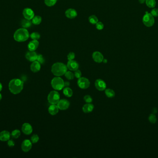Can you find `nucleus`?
Masks as SVG:
<instances>
[{"label":"nucleus","mask_w":158,"mask_h":158,"mask_svg":"<svg viewBox=\"0 0 158 158\" xmlns=\"http://www.w3.org/2000/svg\"><path fill=\"white\" fill-rule=\"evenodd\" d=\"M143 22L144 25L147 27H151L155 22L154 17L151 13H146L143 17Z\"/></svg>","instance_id":"6"},{"label":"nucleus","mask_w":158,"mask_h":158,"mask_svg":"<svg viewBox=\"0 0 158 158\" xmlns=\"http://www.w3.org/2000/svg\"><path fill=\"white\" fill-rule=\"evenodd\" d=\"M39 42L37 40L30 41L28 45V48L30 51H34L39 47Z\"/></svg>","instance_id":"18"},{"label":"nucleus","mask_w":158,"mask_h":158,"mask_svg":"<svg viewBox=\"0 0 158 158\" xmlns=\"http://www.w3.org/2000/svg\"><path fill=\"white\" fill-rule=\"evenodd\" d=\"M21 130L25 135H29L33 132V127L30 124L28 123H24L22 126Z\"/></svg>","instance_id":"12"},{"label":"nucleus","mask_w":158,"mask_h":158,"mask_svg":"<svg viewBox=\"0 0 158 158\" xmlns=\"http://www.w3.org/2000/svg\"><path fill=\"white\" fill-rule=\"evenodd\" d=\"M38 54L34 51H30L25 54V58L31 62H34L37 60Z\"/></svg>","instance_id":"15"},{"label":"nucleus","mask_w":158,"mask_h":158,"mask_svg":"<svg viewBox=\"0 0 158 158\" xmlns=\"http://www.w3.org/2000/svg\"><path fill=\"white\" fill-rule=\"evenodd\" d=\"M23 14L24 18L27 20H31L34 17V13L30 8H25L23 11Z\"/></svg>","instance_id":"9"},{"label":"nucleus","mask_w":158,"mask_h":158,"mask_svg":"<svg viewBox=\"0 0 158 158\" xmlns=\"http://www.w3.org/2000/svg\"><path fill=\"white\" fill-rule=\"evenodd\" d=\"M60 94L56 90L51 91L49 94L48 101L51 104H56L60 100Z\"/></svg>","instance_id":"5"},{"label":"nucleus","mask_w":158,"mask_h":158,"mask_svg":"<svg viewBox=\"0 0 158 158\" xmlns=\"http://www.w3.org/2000/svg\"><path fill=\"white\" fill-rule=\"evenodd\" d=\"M103 62L104 63H107V60L106 59H104L103 60Z\"/></svg>","instance_id":"45"},{"label":"nucleus","mask_w":158,"mask_h":158,"mask_svg":"<svg viewBox=\"0 0 158 158\" xmlns=\"http://www.w3.org/2000/svg\"><path fill=\"white\" fill-rule=\"evenodd\" d=\"M151 14L154 17H158V8H153L151 12Z\"/></svg>","instance_id":"37"},{"label":"nucleus","mask_w":158,"mask_h":158,"mask_svg":"<svg viewBox=\"0 0 158 158\" xmlns=\"http://www.w3.org/2000/svg\"><path fill=\"white\" fill-rule=\"evenodd\" d=\"M11 137V134L9 132L6 130L2 131L0 133V141H8Z\"/></svg>","instance_id":"17"},{"label":"nucleus","mask_w":158,"mask_h":158,"mask_svg":"<svg viewBox=\"0 0 158 158\" xmlns=\"http://www.w3.org/2000/svg\"><path fill=\"white\" fill-rule=\"evenodd\" d=\"M2 90V85L1 83H0V91H1Z\"/></svg>","instance_id":"44"},{"label":"nucleus","mask_w":158,"mask_h":158,"mask_svg":"<svg viewBox=\"0 0 158 158\" xmlns=\"http://www.w3.org/2000/svg\"><path fill=\"white\" fill-rule=\"evenodd\" d=\"M67 67L70 70L75 71L79 68V64L76 61L71 60L67 62Z\"/></svg>","instance_id":"13"},{"label":"nucleus","mask_w":158,"mask_h":158,"mask_svg":"<svg viewBox=\"0 0 158 158\" xmlns=\"http://www.w3.org/2000/svg\"><path fill=\"white\" fill-rule=\"evenodd\" d=\"M32 22L30 21V20H27V19H23L22 20L21 22V25L22 27L24 28H28L31 27V26Z\"/></svg>","instance_id":"23"},{"label":"nucleus","mask_w":158,"mask_h":158,"mask_svg":"<svg viewBox=\"0 0 158 158\" xmlns=\"http://www.w3.org/2000/svg\"><path fill=\"white\" fill-rule=\"evenodd\" d=\"M39 136L37 135H33L31 137V141L32 143H36L39 141Z\"/></svg>","instance_id":"33"},{"label":"nucleus","mask_w":158,"mask_h":158,"mask_svg":"<svg viewBox=\"0 0 158 158\" xmlns=\"http://www.w3.org/2000/svg\"><path fill=\"white\" fill-rule=\"evenodd\" d=\"M94 105L91 103H87L83 106L82 110L85 113H89L93 111L94 109Z\"/></svg>","instance_id":"21"},{"label":"nucleus","mask_w":158,"mask_h":158,"mask_svg":"<svg viewBox=\"0 0 158 158\" xmlns=\"http://www.w3.org/2000/svg\"><path fill=\"white\" fill-rule=\"evenodd\" d=\"M37 61H38L40 64H44L45 62V59L44 58L43 56L42 55H38L37 56Z\"/></svg>","instance_id":"34"},{"label":"nucleus","mask_w":158,"mask_h":158,"mask_svg":"<svg viewBox=\"0 0 158 158\" xmlns=\"http://www.w3.org/2000/svg\"><path fill=\"white\" fill-rule=\"evenodd\" d=\"M30 68H31V70L33 72L36 73V72H38L40 70V64L38 61L36 60L33 62L32 64H31Z\"/></svg>","instance_id":"19"},{"label":"nucleus","mask_w":158,"mask_h":158,"mask_svg":"<svg viewBox=\"0 0 158 158\" xmlns=\"http://www.w3.org/2000/svg\"><path fill=\"white\" fill-rule=\"evenodd\" d=\"M30 37L33 40H38V39H40V35L39 33L33 32V33H31V35H30Z\"/></svg>","instance_id":"30"},{"label":"nucleus","mask_w":158,"mask_h":158,"mask_svg":"<svg viewBox=\"0 0 158 158\" xmlns=\"http://www.w3.org/2000/svg\"><path fill=\"white\" fill-rule=\"evenodd\" d=\"M20 135H21L20 131L18 129H15L14 131H12L11 133V136L12 137L15 139L18 138L20 136Z\"/></svg>","instance_id":"29"},{"label":"nucleus","mask_w":158,"mask_h":158,"mask_svg":"<svg viewBox=\"0 0 158 158\" xmlns=\"http://www.w3.org/2000/svg\"><path fill=\"white\" fill-rule=\"evenodd\" d=\"M93 59L95 62L98 63L102 62L104 59V56L101 53L99 52H94L93 53Z\"/></svg>","instance_id":"14"},{"label":"nucleus","mask_w":158,"mask_h":158,"mask_svg":"<svg viewBox=\"0 0 158 158\" xmlns=\"http://www.w3.org/2000/svg\"><path fill=\"white\" fill-rule=\"evenodd\" d=\"M64 75L66 78L69 80H73L75 77L74 73L70 71H67Z\"/></svg>","instance_id":"28"},{"label":"nucleus","mask_w":158,"mask_h":158,"mask_svg":"<svg viewBox=\"0 0 158 158\" xmlns=\"http://www.w3.org/2000/svg\"><path fill=\"white\" fill-rule=\"evenodd\" d=\"M59 109L58 108L57 105H56V104H51V105H50L49 108V113L51 115H56L58 113Z\"/></svg>","instance_id":"20"},{"label":"nucleus","mask_w":158,"mask_h":158,"mask_svg":"<svg viewBox=\"0 0 158 158\" xmlns=\"http://www.w3.org/2000/svg\"><path fill=\"white\" fill-rule=\"evenodd\" d=\"M67 59L69 60H73L75 58V54L73 52H70L69 53V54L67 55Z\"/></svg>","instance_id":"38"},{"label":"nucleus","mask_w":158,"mask_h":158,"mask_svg":"<svg viewBox=\"0 0 158 158\" xmlns=\"http://www.w3.org/2000/svg\"><path fill=\"white\" fill-rule=\"evenodd\" d=\"M8 87L10 91L14 95L19 94L23 89L24 82L18 78L12 79L9 82Z\"/></svg>","instance_id":"1"},{"label":"nucleus","mask_w":158,"mask_h":158,"mask_svg":"<svg viewBox=\"0 0 158 158\" xmlns=\"http://www.w3.org/2000/svg\"><path fill=\"white\" fill-rule=\"evenodd\" d=\"M2 94L0 93V101L2 100Z\"/></svg>","instance_id":"46"},{"label":"nucleus","mask_w":158,"mask_h":158,"mask_svg":"<svg viewBox=\"0 0 158 158\" xmlns=\"http://www.w3.org/2000/svg\"><path fill=\"white\" fill-rule=\"evenodd\" d=\"M149 121H150L151 123H155L157 121V118H156V115L154 114H151L149 116Z\"/></svg>","instance_id":"32"},{"label":"nucleus","mask_w":158,"mask_h":158,"mask_svg":"<svg viewBox=\"0 0 158 158\" xmlns=\"http://www.w3.org/2000/svg\"><path fill=\"white\" fill-rule=\"evenodd\" d=\"M57 0H44V3L46 5L49 7H52L55 5Z\"/></svg>","instance_id":"31"},{"label":"nucleus","mask_w":158,"mask_h":158,"mask_svg":"<svg viewBox=\"0 0 158 158\" xmlns=\"http://www.w3.org/2000/svg\"><path fill=\"white\" fill-rule=\"evenodd\" d=\"M65 16L68 18L73 19L77 16V11L73 8H69L66 11Z\"/></svg>","instance_id":"16"},{"label":"nucleus","mask_w":158,"mask_h":158,"mask_svg":"<svg viewBox=\"0 0 158 158\" xmlns=\"http://www.w3.org/2000/svg\"><path fill=\"white\" fill-rule=\"evenodd\" d=\"M8 145L9 147H13L15 145V143L12 140H9L8 141Z\"/></svg>","instance_id":"40"},{"label":"nucleus","mask_w":158,"mask_h":158,"mask_svg":"<svg viewBox=\"0 0 158 158\" xmlns=\"http://www.w3.org/2000/svg\"><path fill=\"white\" fill-rule=\"evenodd\" d=\"M74 75H75V78L79 79L80 78H81L82 74H81V72L78 69L77 70L75 71Z\"/></svg>","instance_id":"39"},{"label":"nucleus","mask_w":158,"mask_h":158,"mask_svg":"<svg viewBox=\"0 0 158 158\" xmlns=\"http://www.w3.org/2000/svg\"><path fill=\"white\" fill-rule=\"evenodd\" d=\"M70 85V83L68 81H66L64 82V86L66 87H69Z\"/></svg>","instance_id":"42"},{"label":"nucleus","mask_w":158,"mask_h":158,"mask_svg":"<svg viewBox=\"0 0 158 158\" xmlns=\"http://www.w3.org/2000/svg\"><path fill=\"white\" fill-rule=\"evenodd\" d=\"M157 111H158L157 109L156 108H154L152 109V114H155L157 113Z\"/></svg>","instance_id":"41"},{"label":"nucleus","mask_w":158,"mask_h":158,"mask_svg":"<svg viewBox=\"0 0 158 158\" xmlns=\"http://www.w3.org/2000/svg\"><path fill=\"white\" fill-rule=\"evenodd\" d=\"M29 33L27 30L24 28L17 30L14 33V38L15 41L19 42L27 40L29 38Z\"/></svg>","instance_id":"3"},{"label":"nucleus","mask_w":158,"mask_h":158,"mask_svg":"<svg viewBox=\"0 0 158 158\" xmlns=\"http://www.w3.org/2000/svg\"><path fill=\"white\" fill-rule=\"evenodd\" d=\"M42 22V18L40 16H34L32 19V23L34 25H38L41 23Z\"/></svg>","instance_id":"25"},{"label":"nucleus","mask_w":158,"mask_h":158,"mask_svg":"<svg viewBox=\"0 0 158 158\" xmlns=\"http://www.w3.org/2000/svg\"><path fill=\"white\" fill-rule=\"evenodd\" d=\"M77 84L81 89H87L90 85V82L87 78L81 77L79 78L77 81Z\"/></svg>","instance_id":"7"},{"label":"nucleus","mask_w":158,"mask_h":158,"mask_svg":"<svg viewBox=\"0 0 158 158\" xmlns=\"http://www.w3.org/2000/svg\"><path fill=\"white\" fill-rule=\"evenodd\" d=\"M105 94L109 98H114L115 96V93L114 90L110 89H107L105 90Z\"/></svg>","instance_id":"24"},{"label":"nucleus","mask_w":158,"mask_h":158,"mask_svg":"<svg viewBox=\"0 0 158 158\" xmlns=\"http://www.w3.org/2000/svg\"><path fill=\"white\" fill-rule=\"evenodd\" d=\"M63 93L64 95L67 98H70L73 95V90L69 87H66L64 88Z\"/></svg>","instance_id":"22"},{"label":"nucleus","mask_w":158,"mask_h":158,"mask_svg":"<svg viewBox=\"0 0 158 158\" xmlns=\"http://www.w3.org/2000/svg\"><path fill=\"white\" fill-rule=\"evenodd\" d=\"M146 6L149 8H154L156 6V2L155 0H146Z\"/></svg>","instance_id":"26"},{"label":"nucleus","mask_w":158,"mask_h":158,"mask_svg":"<svg viewBox=\"0 0 158 158\" xmlns=\"http://www.w3.org/2000/svg\"><path fill=\"white\" fill-rule=\"evenodd\" d=\"M59 109L64 110L67 109L70 107V103L69 101L66 99H61L59 100L57 104Z\"/></svg>","instance_id":"11"},{"label":"nucleus","mask_w":158,"mask_h":158,"mask_svg":"<svg viewBox=\"0 0 158 158\" xmlns=\"http://www.w3.org/2000/svg\"><path fill=\"white\" fill-rule=\"evenodd\" d=\"M67 65L62 63L57 62L53 64L51 72L55 76L60 77L65 74L67 71Z\"/></svg>","instance_id":"2"},{"label":"nucleus","mask_w":158,"mask_h":158,"mask_svg":"<svg viewBox=\"0 0 158 158\" xmlns=\"http://www.w3.org/2000/svg\"><path fill=\"white\" fill-rule=\"evenodd\" d=\"M84 100L87 103H91L93 101V99L91 96L87 95L84 97Z\"/></svg>","instance_id":"35"},{"label":"nucleus","mask_w":158,"mask_h":158,"mask_svg":"<svg viewBox=\"0 0 158 158\" xmlns=\"http://www.w3.org/2000/svg\"><path fill=\"white\" fill-rule=\"evenodd\" d=\"M104 25L101 22H98L96 24V27L98 30H101L104 28Z\"/></svg>","instance_id":"36"},{"label":"nucleus","mask_w":158,"mask_h":158,"mask_svg":"<svg viewBox=\"0 0 158 158\" xmlns=\"http://www.w3.org/2000/svg\"><path fill=\"white\" fill-rule=\"evenodd\" d=\"M146 0H139V2L141 4H143L146 2Z\"/></svg>","instance_id":"43"},{"label":"nucleus","mask_w":158,"mask_h":158,"mask_svg":"<svg viewBox=\"0 0 158 158\" xmlns=\"http://www.w3.org/2000/svg\"><path fill=\"white\" fill-rule=\"evenodd\" d=\"M32 147V142L29 140L26 139L21 144V149L24 152H28Z\"/></svg>","instance_id":"8"},{"label":"nucleus","mask_w":158,"mask_h":158,"mask_svg":"<svg viewBox=\"0 0 158 158\" xmlns=\"http://www.w3.org/2000/svg\"><path fill=\"white\" fill-rule=\"evenodd\" d=\"M95 86L97 89L99 91L104 90L106 88V82L101 79H98L95 81Z\"/></svg>","instance_id":"10"},{"label":"nucleus","mask_w":158,"mask_h":158,"mask_svg":"<svg viewBox=\"0 0 158 158\" xmlns=\"http://www.w3.org/2000/svg\"><path fill=\"white\" fill-rule=\"evenodd\" d=\"M89 22L90 23L94 25L98 22V19L94 15L90 16L88 18Z\"/></svg>","instance_id":"27"},{"label":"nucleus","mask_w":158,"mask_h":158,"mask_svg":"<svg viewBox=\"0 0 158 158\" xmlns=\"http://www.w3.org/2000/svg\"><path fill=\"white\" fill-rule=\"evenodd\" d=\"M52 88L57 90H62L64 87V80L59 77H56L52 79L51 82Z\"/></svg>","instance_id":"4"}]
</instances>
